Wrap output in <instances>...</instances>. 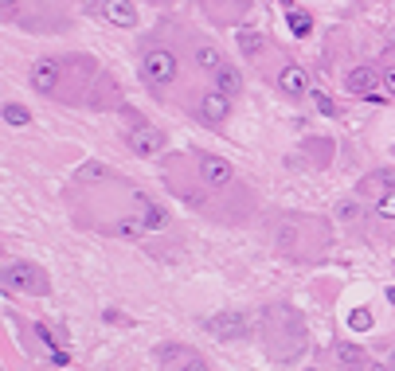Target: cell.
<instances>
[{
  "mask_svg": "<svg viewBox=\"0 0 395 371\" xmlns=\"http://www.w3.org/2000/svg\"><path fill=\"white\" fill-rule=\"evenodd\" d=\"M200 180L208 188H228L235 180V168L223 156H200Z\"/></svg>",
  "mask_w": 395,
  "mask_h": 371,
  "instance_id": "9",
  "label": "cell"
},
{
  "mask_svg": "<svg viewBox=\"0 0 395 371\" xmlns=\"http://www.w3.org/2000/svg\"><path fill=\"white\" fill-rule=\"evenodd\" d=\"M102 20L114 28H137V8L133 0H102Z\"/></svg>",
  "mask_w": 395,
  "mask_h": 371,
  "instance_id": "12",
  "label": "cell"
},
{
  "mask_svg": "<svg viewBox=\"0 0 395 371\" xmlns=\"http://www.w3.org/2000/svg\"><path fill=\"white\" fill-rule=\"evenodd\" d=\"M192 59H196V67H200V70H211V75H216V70L223 67V55H219L216 43H196Z\"/></svg>",
  "mask_w": 395,
  "mask_h": 371,
  "instance_id": "17",
  "label": "cell"
},
{
  "mask_svg": "<svg viewBox=\"0 0 395 371\" xmlns=\"http://www.w3.org/2000/svg\"><path fill=\"white\" fill-rule=\"evenodd\" d=\"M110 176L114 172H110L106 165H98V160H87V165L75 168V180H79V184H106Z\"/></svg>",
  "mask_w": 395,
  "mask_h": 371,
  "instance_id": "19",
  "label": "cell"
},
{
  "mask_svg": "<svg viewBox=\"0 0 395 371\" xmlns=\"http://www.w3.org/2000/svg\"><path fill=\"white\" fill-rule=\"evenodd\" d=\"M262 340H267V356L270 360H294L297 351L306 348V324L290 305L262 312Z\"/></svg>",
  "mask_w": 395,
  "mask_h": 371,
  "instance_id": "1",
  "label": "cell"
},
{
  "mask_svg": "<svg viewBox=\"0 0 395 371\" xmlns=\"http://www.w3.org/2000/svg\"><path fill=\"white\" fill-rule=\"evenodd\" d=\"M375 211L384 215V219H395V195H387V199H380V204H375Z\"/></svg>",
  "mask_w": 395,
  "mask_h": 371,
  "instance_id": "26",
  "label": "cell"
},
{
  "mask_svg": "<svg viewBox=\"0 0 395 371\" xmlns=\"http://www.w3.org/2000/svg\"><path fill=\"white\" fill-rule=\"evenodd\" d=\"M274 246L282 254H294L297 246H301V219H282V223L274 227Z\"/></svg>",
  "mask_w": 395,
  "mask_h": 371,
  "instance_id": "14",
  "label": "cell"
},
{
  "mask_svg": "<svg viewBox=\"0 0 395 371\" xmlns=\"http://www.w3.org/2000/svg\"><path fill=\"white\" fill-rule=\"evenodd\" d=\"M0 4H4V12H12L16 4H20V0H0Z\"/></svg>",
  "mask_w": 395,
  "mask_h": 371,
  "instance_id": "30",
  "label": "cell"
},
{
  "mask_svg": "<svg viewBox=\"0 0 395 371\" xmlns=\"http://www.w3.org/2000/svg\"><path fill=\"white\" fill-rule=\"evenodd\" d=\"M216 90H223L228 98L243 94V75H239V67H231V63H223V67L216 70Z\"/></svg>",
  "mask_w": 395,
  "mask_h": 371,
  "instance_id": "16",
  "label": "cell"
},
{
  "mask_svg": "<svg viewBox=\"0 0 395 371\" xmlns=\"http://www.w3.org/2000/svg\"><path fill=\"white\" fill-rule=\"evenodd\" d=\"M290 31H294V36H309V31H313V16H309V12H290Z\"/></svg>",
  "mask_w": 395,
  "mask_h": 371,
  "instance_id": "23",
  "label": "cell"
},
{
  "mask_svg": "<svg viewBox=\"0 0 395 371\" xmlns=\"http://www.w3.org/2000/svg\"><path fill=\"white\" fill-rule=\"evenodd\" d=\"M317 106L325 109V114H336V106H333V102H329V98H321V94H317Z\"/></svg>",
  "mask_w": 395,
  "mask_h": 371,
  "instance_id": "28",
  "label": "cell"
},
{
  "mask_svg": "<svg viewBox=\"0 0 395 371\" xmlns=\"http://www.w3.org/2000/svg\"><path fill=\"white\" fill-rule=\"evenodd\" d=\"M345 86H348V94L368 98V94H375V86H384V75L375 67H368V63H360V67H352L345 75Z\"/></svg>",
  "mask_w": 395,
  "mask_h": 371,
  "instance_id": "8",
  "label": "cell"
},
{
  "mask_svg": "<svg viewBox=\"0 0 395 371\" xmlns=\"http://www.w3.org/2000/svg\"><path fill=\"white\" fill-rule=\"evenodd\" d=\"M380 75H384V90H387V94H395V63H387Z\"/></svg>",
  "mask_w": 395,
  "mask_h": 371,
  "instance_id": "27",
  "label": "cell"
},
{
  "mask_svg": "<svg viewBox=\"0 0 395 371\" xmlns=\"http://www.w3.org/2000/svg\"><path fill=\"white\" fill-rule=\"evenodd\" d=\"M387 368H392V371H395V348H392V356H387Z\"/></svg>",
  "mask_w": 395,
  "mask_h": 371,
  "instance_id": "31",
  "label": "cell"
},
{
  "mask_svg": "<svg viewBox=\"0 0 395 371\" xmlns=\"http://www.w3.org/2000/svg\"><path fill=\"white\" fill-rule=\"evenodd\" d=\"M336 219H360V204H352V199H345V204H336Z\"/></svg>",
  "mask_w": 395,
  "mask_h": 371,
  "instance_id": "25",
  "label": "cell"
},
{
  "mask_svg": "<svg viewBox=\"0 0 395 371\" xmlns=\"http://www.w3.org/2000/svg\"><path fill=\"white\" fill-rule=\"evenodd\" d=\"M348 328H352V332H368V328H372V312H368V309H352V312H348Z\"/></svg>",
  "mask_w": 395,
  "mask_h": 371,
  "instance_id": "24",
  "label": "cell"
},
{
  "mask_svg": "<svg viewBox=\"0 0 395 371\" xmlns=\"http://www.w3.org/2000/svg\"><path fill=\"white\" fill-rule=\"evenodd\" d=\"M239 51H243L247 59H255L258 51H262V36H258V31H251V28H243V31H239Z\"/></svg>",
  "mask_w": 395,
  "mask_h": 371,
  "instance_id": "22",
  "label": "cell"
},
{
  "mask_svg": "<svg viewBox=\"0 0 395 371\" xmlns=\"http://www.w3.org/2000/svg\"><path fill=\"white\" fill-rule=\"evenodd\" d=\"M141 78H145L149 86H168V82H177V55L165 47H149L145 59H141Z\"/></svg>",
  "mask_w": 395,
  "mask_h": 371,
  "instance_id": "2",
  "label": "cell"
},
{
  "mask_svg": "<svg viewBox=\"0 0 395 371\" xmlns=\"http://www.w3.org/2000/svg\"><path fill=\"white\" fill-rule=\"evenodd\" d=\"M309 371H317V368H309Z\"/></svg>",
  "mask_w": 395,
  "mask_h": 371,
  "instance_id": "33",
  "label": "cell"
},
{
  "mask_svg": "<svg viewBox=\"0 0 395 371\" xmlns=\"http://www.w3.org/2000/svg\"><path fill=\"white\" fill-rule=\"evenodd\" d=\"M31 86L40 90V94H55V86H59V63L55 59H36L31 63Z\"/></svg>",
  "mask_w": 395,
  "mask_h": 371,
  "instance_id": "13",
  "label": "cell"
},
{
  "mask_svg": "<svg viewBox=\"0 0 395 371\" xmlns=\"http://www.w3.org/2000/svg\"><path fill=\"white\" fill-rule=\"evenodd\" d=\"M387 301H392V305H395V285H392V289H387Z\"/></svg>",
  "mask_w": 395,
  "mask_h": 371,
  "instance_id": "32",
  "label": "cell"
},
{
  "mask_svg": "<svg viewBox=\"0 0 395 371\" xmlns=\"http://www.w3.org/2000/svg\"><path fill=\"white\" fill-rule=\"evenodd\" d=\"M364 371H392V368H387V363H368Z\"/></svg>",
  "mask_w": 395,
  "mask_h": 371,
  "instance_id": "29",
  "label": "cell"
},
{
  "mask_svg": "<svg viewBox=\"0 0 395 371\" xmlns=\"http://www.w3.org/2000/svg\"><path fill=\"white\" fill-rule=\"evenodd\" d=\"M145 231H149V227H145L141 215H121V219L110 223V234H114V238H141Z\"/></svg>",
  "mask_w": 395,
  "mask_h": 371,
  "instance_id": "15",
  "label": "cell"
},
{
  "mask_svg": "<svg viewBox=\"0 0 395 371\" xmlns=\"http://www.w3.org/2000/svg\"><path fill=\"white\" fill-rule=\"evenodd\" d=\"M278 86H282V94H290V98L309 94V70L301 67V63H286V67L278 70Z\"/></svg>",
  "mask_w": 395,
  "mask_h": 371,
  "instance_id": "11",
  "label": "cell"
},
{
  "mask_svg": "<svg viewBox=\"0 0 395 371\" xmlns=\"http://www.w3.org/2000/svg\"><path fill=\"white\" fill-rule=\"evenodd\" d=\"M137 204H141V219H145V227H149V231H165V227H168L165 207H157L153 199H145V195H137Z\"/></svg>",
  "mask_w": 395,
  "mask_h": 371,
  "instance_id": "18",
  "label": "cell"
},
{
  "mask_svg": "<svg viewBox=\"0 0 395 371\" xmlns=\"http://www.w3.org/2000/svg\"><path fill=\"white\" fill-rule=\"evenodd\" d=\"M161 371H208V360L192 348H180V344H168L161 351Z\"/></svg>",
  "mask_w": 395,
  "mask_h": 371,
  "instance_id": "5",
  "label": "cell"
},
{
  "mask_svg": "<svg viewBox=\"0 0 395 371\" xmlns=\"http://www.w3.org/2000/svg\"><path fill=\"white\" fill-rule=\"evenodd\" d=\"M129 149L137 156H153V153H161L165 149V133H161L157 126H137V129H129Z\"/></svg>",
  "mask_w": 395,
  "mask_h": 371,
  "instance_id": "10",
  "label": "cell"
},
{
  "mask_svg": "<svg viewBox=\"0 0 395 371\" xmlns=\"http://www.w3.org/2000/svg\"><path fill=\"white\" fill-rule=\"evenodd\" d=\"M356 192H360V199H368V204H380V199L395 195V168H375V172H368L364 180L356 184Z\"/></svg>",
  "mask_w": 395,
  "mask_h": 371,
  "instance_id": "4",
  "label": "cell"
},
{
  "mask_svg": "<svg viewBox=\"0 0 395 371\" xmlns=\"http://www.w3.org/2000/svg\"><path fill=\"white\" fill-rule=\"evenodd\" d=\"M4 126H12V129L31 126V109L20 106V102H8V106H4Z\"/></svg>",
  "mask_w": 395,
  "mask_h": 371,
  "instance_id": "20",
  "label": "cell"
},
{
  "mask_svg": "<svg viewBox=\"0 0 395 371\" xmlns=\"http://www.w3.org/2000/svg\"><path fill=\"white\" fill-rule=\"evenodd\" d=\"M204 328L216 340H239V336H247V317L243 312H216V317L204 321Z\"/></svg>",
  "mask_w": 395,
  "mask_h": 371,
  "instance_id": "6",
  "label": "cell"
},
{
  "mask_svg": "<svg viewBox=\"0 0 395 371\" xmlns=\"http://www.w3.org/2000/svg\"><path fill=\"white\" fill-rule=\"evenodd\" d=\"M200 117H204V121H208V126H223V121H228L231 117V98L223 94V90H204V94H200Z\"/></svg>",
  "mask_w": 395,
  "mask_h": 371,
  "instance_id": "7",
  "label": "cell"
},
{
  "mask_svg": "<svg viewBox=\"0 0 395 371\" xmlns=\"http://www.w3.org/2000/svg\"><path fill=\"white\" fill-rule=\"evenodd\" d=\"M4 285H8V289H20V293H31V297H43V293L51 289L43 270L31 266V262H8L4 266Z\"/></svg>",
  "mask_w": 395,
  "mask_h": 371,
  "instance_id": "3",
  "label": "cell"
},
{
  "mask_svg": "<svg viewBox=\"0 0 395 371\" xmlns=\"http://www.w3.org/2000/svg\"><path fill=\"white\" fill-rule=\"evenodd\" d=\"M336 363H345V368H364V348H360V344H336Z\"/></svg>",
  "mask_w": 395,
  "mask_h": 371,
  "instance_id": "21",
  "label": "cell"
}]
</instances>
